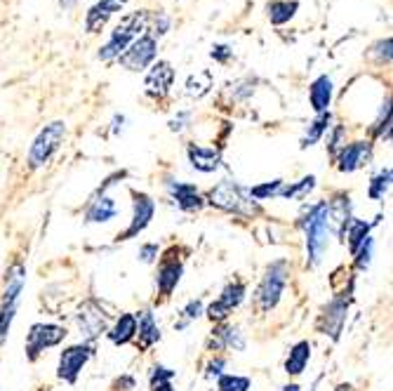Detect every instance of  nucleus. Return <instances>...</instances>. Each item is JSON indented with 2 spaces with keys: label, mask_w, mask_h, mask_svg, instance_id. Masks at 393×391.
<instances>
[{
  "label": "nucleus",
  "mask_w": 393,
  "mask_h": 391,
  "mask_svg": "<svg viewBox=\"0 0 393 391\" xmlns=\"http://www.w3.org/2000/svg\"><path fill=\"white\" fill-rule=\"evenodd\" d=\"M308 361H311V342L308 339H299L297 344L290 347V354L285 358V375L287 377H299L306 370Z\"/></svg>",
  "instance_id": "25"
},
{
  "label": "nucleus",
  "mask_w": 393,
  "mask_h": 391,
  "mask_svg": "<svg viewBox=\"0 0 393 391\" xmlns=\"http://www.w3.org/2000/svg\"><path fill=\"white\" fill-rule=\"evenodd\" d=\"M332 111H325V113H318L313 120H311V125L306 127V132H304V137H301V142H299V149L301 151H306V149H311V146H315L323 139V134L330 130L332 127Z\"/></svg>",
  "instance_id": "28"
},
{
  "label": "nucleus",
  "mask_w": 393,
  "mask_h": 391,
  "mask_svg": "<svg viewBox=\"0 0 393 391\" xmlns=\"http://www.w3.org/2000/svg\"><path fill=\"white\" fill-rule=\"evenodd\" d=\"M212 87H215V76H212V71H208V69H203V71H196L186 78L184 92L189 99H203V97H208Z\"/></svg>",
  "instance_id": "29"
},
{
  "label": "nucleus",
  "mask_w": 393,
  "mask_h": 391,
  "mask_svg": "<svg viewBox=\"0 0 393 391\" xmlns=\"http://www.w3.org/2000/svg\"><path fill=\"white\" fill-rule=\"evenodd\" d=\"M191 118H193V111H177V116L172 118L167 125H170V130H172V132H177V134H179V132H184L186 127H189Z\"/></svg>",
  "instance_id": "44"
},
{
  "label": "nucleus",
  "mask_w": 393,
  "mask_h": 391,
  "mask_svg": "<svg viewBox=\"0 0 393 391\" xmlns=\"http://www.w3.org/2000/svg\"><path fill=\"white\" fill-rule=\"evenodd\" d=\"M391 179H393L391 168H382L370 179V184H367V196H370V201H382V198L389 194Z\"/></svg>",
  "instance_id": "32"
},
{
  "label": "nucleus",
  "mask_w": 393,
  "mask_h": 391,
  "mask_svg": "<svg viewBox=\"0 0 393 391\" xmlns=\"http://www.w3.org/2000/svg\"><path fill=\"white\" fill-rule=\"evenodd\" d=\"M132 220L127 224V229L122 234H118V243H125V241H132L137 239L139 234H144L146 229H149V224L153 220V215H156V201L144 194V191H137L132 189Z\"/></svg>",
  "instance_id": "11"
},
{
  "label": "nucleus",
  "mask_w": 393,
  "mask_h": 391,
  "mask_svg": "<svg viewBox=\"0 0 393 391\" xmlns=\"http://www.w3.org/2000/svg\"><path fill=\"white\" fill-rule=\"evenodd\" d=\"M106 335L115 347H125V344L134 342V337H137V318H134V313L130 311L120 313L115 318V323L106 330Z\"/></svg>",
  "instance_id": "23"
},
{
  "label": "nucleus",
  "mask_w": 393,
  "mask_h": 391,
  "mask_svg": "<svg viewBox=\"0 0 393 391\" xmlns=\"http://www.w3.org/2000/svg\"><path fill=\"white\" fill-rule=\"evenodd\" d=\"M205 205H212V208L222 210L227 215H236V217H245V220H252V217L262 215L259 203L252 201L248 194V189L241 187L234 179H222L215 187L208 191L205 196Z\"/></svg>",
  "instance_id": "2"
},
{
  "label": "nucleus",
  "mask_w": 393,
  "mask_h": 391,
  "mask_svg": "<svg viewBox=\"0 0 393 391\" xmlns=\"http://www.w3.org/2000/svg\"><path fill=\"white\" fill-rule=\"evenodd\" d=\"M313 189H315V175H306L299 182L283 184L278 198H283V201H304Z\"/></svg>",
  "instance_id": "30"
},
{
  "label": "nucleus",
  "mask_w": 393,
  "mask_h": 391,
  "mask_svg": "<svg viewBox=\"0 0 393 391\" xmlns=\"http://www.w3.org/2000/svg\"><path fill=\"white\" fill-rule=\"evenodd\" d=\"M210 57L215 59L217 64H229L231 59H234V48L227 43H217V45H212V50H210Z\"/></svg>",
  "instance_id": "43"
},
{
  "label": "nucleus",
  "mask_w": 393,
  "mask_h": 391,
  "mask_svg": "<svg viewBox=\"0 0 393 391\" xmlns=\"http://www.w3.org/2000/svg\"><path fill=\"white\" fill-rule=\"evenodd\" d=\"M111 132L113 134H118V132H122V125H125V116H122V113H115L113 116V120H111Z\"/></svg>",
  "instance_id": "48"
},
{
  "label": "nucleus",
  "mask_w": 393,
  "mask_h": 391,
  "mask_svg": "<svg viewBox=\"0 0 393 391\" xmlns=\"http://www.w3.org/2000/svg\"><path fill=\"white\" fill-rule=\"evenodd\" d=\"M94 356V347L87 342L71 344L59 354V365H57V377L66 384H76L83 373V368L90 363V358Z\"/></svg>",
  "instance_id": "12"
},
{
  "label": "nucleus",
  "mask_w": 393,
  "mask_h": 391,
  "mask_svg": "<svg viewBox=\"0 0 393 391\" xmlns=\"http://www.w3.org/2000/svg\"><path fill=\"white\" fill-rule=\"evenodd\" d=\"M377 222H365V220H358V217H353L349 222V227L344 229V236H341V243H346L349 246V253L353 255L356 250L363 246V243L372 236V227H375Z\"/></svg>",
  "instance_id": "27"
},
{
  "label": "nucleus",
  "mask_w": 393,
  "mask_h": 391,
  "mask_svg": "<svg viewBox=\"0 0 393 391\" xmlns=\"http://www.w3.org/2000/svg\"><path fill=\"white\" fill-rule=\"evenodd\" d=\"M118 215V205L111 196H97L90 198L85 208V222L87 224H106Z\"/></svg>",
  "instance_id": "24"
},
{
  "label": "nucleus",
  "mask_w": 393,
  "mask_h": 391,
  "mask_svg": "<svg viewBox=\"0 0 393 391\" xmlns=\"http://www.w3.org/2000/svg\"><path fill=\"white\" fill-rule=\"evenodd\" d=\"M372 250H375V239H367L363 246H360L356 253H353V266L358 269V271H365L367 266H370L372 262Z\"/></svg>",
  "instance_id": "39"
},
{
  "label": "nucleus",
  "mask_w": 393,
  "mask_h": 391,
  "mask_svg": "<svg viewBox=\"0 0 393 391\" xmlns=\"http://www.w3.org/2000/svg\"><path fill=\"white\" fill-rule=\"evenodd\" d=\"M264 10H266V19L271 22V27H285L297 17L299 0H269Z\"/></svg>",
  "instance_id": "26"
},
{
  "label": "nucleus",
  "mask_w": 393,
  "mask_h": 391,
  "mask_svg": "<svg viewBox=\"0 0 393 391\" xmlns=\"http://www.w3.org/2000/svg\"><path fill=\"white\" fill-rule=\"evenodd\" d=\"M252 380L243 375H219L217 377V391H250Z\"/></svg>",
  "instance_id": "34"
},
{
  "label": "nucleus",
  "mask_w": 393,
  "mask_h": 391,
  "mask_svg": "<svg viewBox=\"0 0 393 391\" xmlns=\"http://www.w3.org/2000/svg\"><path fill=\"white\" fill-rule=\"evenodd\" d=\"M66 335H69V330L64 328V325L34 323L29 328V335H27V358L31 363H36L48 349L59 347L64 339H66Z\"/></svg>",
  "instance_id": "7"
},
{
  "label": "nucleus",
  "mask_w": 393,
  "mask_h": 391,
  "mask_svg": "<svg viewBox=\"0 0 393 391\" xmlns=\"http://www.w3.org/2000/svg\"><path fill=\"white\" fill-rule=\"evenodd\" d=\"M224 365H227V358H224V356H215V358H212V361L208 363V370H205V377H208V380H212V377L224 375V373H222Z\"/></svg>",
  "instance_id": "46"
},
{
  "label": "nucleus",
  "mask_w": 393,
  "mask_h": 391,
  "mask_svg": "<svg viewBox=\"0 0 393 391\" xmlns=\"http://www.w3.org/2000/svg\"><path fill=\"white\" fill-rule=\"evenodd\" d=\"M134 318H137V337H134V342H137L139 351H149L153 344L160 342V328L156 318H153V311L141 309L134 313Z\"/></svg>",
  "instance_id": "22"
},
{
  "label": "nucleus",
  "mask_w": 393,
  "mask_h": 391,
  "mask_svg": "<svg viewBox=\"0 0 393 391\" xmlns=\"http://www.w3.org/2000/svg\"><path fill=\"white\" fill-rule=\"evenodd\" d=\"M59 3L64 5V8H71V5H73V0H59Z\"/></svg>",
  "instance_id": "52"
},
{
  "label": "nucleus",
  "mask_w": 393,
  "mask_h": 391,
  "mask_svg": "<svg viewBox=\"0 0 393 391\" xmlns=\"http://www.w3.org/2000/svg\"><path fill=\"white\" fill-rule=\"evenodd\" d=\"M167 194H170L172 203L177 205L182 213H201L205 208V198L201 196V191H198L196 184L191 182H167Z\"/></svg>",
  "instance_id": "17"
},
{
  "label": "nucleus",
  "mask_w": 393,
  "mask_h": 391,
  "mask_svg": "<svg viewBox=\"0 0 393 391\" xmlns=\"http://www.w3.org/2000/svg\"><path fill=\"white\" fill-rule=\"evenodd\" d=\"M344 137H346V127L344 125H332L330 130H327V153H330L332 158H334V153L344 146V142H341Z\"/></svg>",
  "instance_id": "40"
},
{
  "label": "nucleus",
  "mask_w": 393,
  "mask_h": 391,
  "mask_svg": "<svg viewBox=\"0 0 393 391\" xmlns=\"http://www.w3.org/2000/svg\"><path fill=\"white\" fill-rule=\"evenodd\" d=\"M391 134V99L386 97L384 104L379 106V113L377 118L372 120L370 125V142H375V139H389Z\"/></svg>",
  "instance_id": "31"
},
{
  "label": "nucleus",
  "mask_w": 393,
  "mask_h": 391,
  "mask_svg": "<svg viewBox=\"0 0 393 391\" xmlns=\"http://www.w3.org/2000/svg\"><path fill=\"white\" fill-rule=\"evenodd\" d=\"M290 276V264L287 260H276L271 264H266L262 273V280L255 290V306L259 313H271L278 306L283 292L287 285Z\"/></svg>",
  "instance_id": "4"
},
{
  "label": "nucleus",
  "mask_w": 393,
  "mask_h": 391,
  "mask_svg": "<svg viewBox=\"0 0 393 391\" xmlns=\"http://www.w3.org/2000/svg\"><path fill=\"white\" fill-rule=\"evenodd\" d=\"M297 227L304 232L306 241V266L315 269L323 262L327 248H330V227H327V213H325V201L313 203L304 208L299 215Z\"/></svg>",
  "instance_id": "1"
},
{
  "label": "nucleus",
  "mask_w": 393,
  "mask_h": 391,
  "mask_svg": "<svg viewBox=\"0 0 393 391\" xmlns=\"http://www.w3.org/2000/svg\"><path fill=\"white\" fill-rule=\"evenodd\" d=\"M245 294H248V285H245V280H238V278L229 280V283L222 287L219 297L208 306V309H205V316H208L215 325L227 323L229 316L234 313V309H238V306L245 302Z\"/></svg>",
  "instance_id": "9"
},
{
  "label": "nucleus",
  "mask_w": 393,
  "mask_h": 391,
  "mask_svg": "<svg viewBox=\"0 0 393 391\" xmlns=\"http://www.w3.org/2000/svg\"><path fill=\"white\" fill-rule=\"evenodd\" d=\"M175 377H177V370L167 368V365H153V370L149 375V384L156 387V384H163V382H175Z\"/></svg>",
  "instance_id": "41"
},
{
  "label": "nucleus",
  "mask_w": 393,
  "mask_h": 391,
  "mask_svg": "<svg viewBox=\"0 0 393 391\" xmlns=\"http://www.w3.org/2000/svg\"><path fill=\"white\" fill-rule=\"evenodd\" d=\"M280 391H301V387L297 382H290V384H285V387H283Z\"/></svg>",
  "instance_id": "51"
},
{
  "label": "nucleus",
  "mask_w": 393,
  "mask_h": 391,
  "mask_svg": "<svg viewBox=\"0 0 393 391\" xmlns=\"http://www.w3.org/2000/svg\"><path fill=\"white\" fill-rule=\"evenodd\" d=\"M64 139H66V123H64V120H52V123L45 125L43 130L36 134L34 144H31V149H29V156H27L29 170L45 168V165L52 160L55 153L59 151Z\"/></svg>",
  "instance_id": "5"
},
{
  "label": "nucleus",
  "mask_w": 393,
  "mask_h": 391,
  "mask_svg": "<svg viewBox=\"0 0 393 391\" xmlns=\"http://www.w3.org/2000/svg\"><path fill=\"white\" fill-rule=\"evenodd\" d=\"M158 255H160L158 243H144V246L139 248V260L144 262V264H153V262L158 260Z\"/></svg>",
  "instance_id": "45"
},
{
  "label": "nucleus",
  "mask_w": 393,
  "mask_h": 391,
  "mask_svg": "<svg viewBox=\"0 0 393 391\" xmlns=\"http://www.w3.org/2000/svg\"><path fill=\"white\" fill-rule=\"evenodd\" d=\"M151 391H177V389H175V384H172V382H163V384L151 387Z\"/></svg>",
  "instance_id": "49"
},
{
  "label": "nucleus",
  "mask_w": 393,
  "mask_h": 391,
  "mask_svg": "<svg viewBox=\"0 0 393 391\" xmlns=\"http://www.w3.org/2000/svg\"><path fill=\"white\" fill-rule=\"evenodd\" d=\"M149 19H151V10L127 12V15L120 19V24H115V29L111 31V36L106 38V43L99 48L97 57H99L101 62H115L146 29H149Z\"/></svg>",
  "instance_id": "3"
},
{
  "label": "nucleus",
  "mask_w": 393,
  "mask_h": 391,
  "mask_svg": "<svg viewBox=\"0 0 393 391\" xmlns=\"http://www.w3.org/2000/svg\"><path fill=\"white\" fill-rule=\"evenodd\" d=\"M283 184H285L283 179H271V182H264V184H257V187H252V189H248V194L257 203L271 201V198H278Z\"/></svg>",
  "instance_id": "33"
},
{
  "label": "nucleus",
  "mask_w": 393,
  "mask_h": 391,
  "mask_svg": "<svg viewBox=\"0 0 393 391\" xmlns=\"http://www.w3.org/2000/svg\"><path fill=\"white\" fill-rule=\"evenodd\" d=\"M125 3L127 0H97L92 8L85 12V34H101L106 29L108 19L125 8Z\"/></svg>",
  "instance_id": "18"
},
{
  "label": "nucleus",
  "mask_w": 393,
  "mask_h": 391,
  "mask_svg": "<svg viewBox=\"0 0 393 391\" xmlns=\"http://www.w3.org/2000/svg\"><path fill=\"white\" fill-rule=\"evenodd\" d=\"M186 156H189L191 168L203 175H212L222 168V151L215 146H203V144H189L186 146Z\"/></svg>",
  "instance_id": "19"
},
{
  "label": "nucleus",
  "mask_w": 393,
  "mask_h": 391,
  "mask_svg": "<svg viewBox=\"0 0 393 391\" xmlns=\"http://www.w3.org/2000/svg\"><path fill=\"white\" fill-rule=\"evenodd\" d=\"M349 304H351V290L341 292V294H337V297H332L330 302L320 309L315 330H318L320 335H327L332 342H339L341 332H344L346 316H349Z\"/></svg>",
  "instance_id": "6"
},
{
  "label": "nucleus",
  "mask_w": 393,
  "mask_h": 391,
  "mask_svg": "<svg viewBox=\"0 0 393 391\" xmlns=\"http://www.w3.org/2000/svg\"><path fill=\"white\" fill-rule=\"evenodd\" d=\"M208 349L210 351H222V349H234L243 351L245 349V337L238 325L231 323H219L212 328L210 339H208Z\"/></svg>",
  "instance_id": "20"
},
{
  "label": "nucleus",
  "mask_w": 393,
  "mask_h": 391,
  "mask_svg": "<svg viewBox=\"0 0 393 391\" xmlns=\"http://www.w3.org/2000/svg\"><path fill=\"white\" fill-rule=\"evenodd\" d=\"M172 29V17L167 15V12H163V10H158V12H151V19H149V34L153 36V38H163L167 31Z\"/></svg>",
  "instance_id": "36"
},
{
  "label": "nucleus",
  "mask_w": 393,
  "mask_h": 391,
  "mask_svg": "<svg viewBox=\"0 0 393 391\" xmlns=\"http://www.w3.org/2000/svg\"><path fill=\"white\" fill-rule=\"evenodd\" d=\"M156 57H158V38H153L149 31H144L115 62H118L122 69H127V71L139 73V71H146V69L156 62Z\"/></svg>",
  "instance_id": "8"
},
{
  "label": "nucleus",
  "mask_w": 393,
  "mask_h": 391,
  "mask_svg": "<svg viewBox=\"0 0 393 391\" xmlns=\"http://www.w3.org/2000/svg\"><path fill=\"white\" fill-rule=\"evenodd\" d=\"M177 3H184V0H177Z\"/></svg>",
  "instance_id": "53"
},
{
  "label": "nucleus",
  "mask_w": 393,
  "mask_h": 391,
  "mask_svg": "<svg viewBox=\"0 0 393 391\" xmlns=\"http://www.w3.org/2000/svg\"><path fill=\"white\" fill-rule=\"evenodd\" d=\"M182 276H184V262L179 257L177 248H170L163 257H160L158 273H156V287H158L160 297L163 299L172 297V292L177 290Z\"/></svg>",
  "instance_id": "14"
},
{
  "label": "nucleus",
  "mask_w": 393,
  "mask_h": 391,
  "mask_svg": "<svg viewBox=\"0 0 393 391\" xmlns=\"http://www.w3.org/2000/svg\"><path fill=\"white\" fill-rule=\"evenodd\" d=\"M372 156H375V144L370 139H358V142H349L334 153V168H337L341 175H351V172H358L367 168L372 163Z\"/></svg>",
  "instance_id": "10"
},
{
  "label": "nucleus",
  "mask_w": 393,
  "mask_h": 391,
  "mask_svg": "<svg viewBox=\"0 0 393 391\" xmlns=\"http://www.w3.org/2000/svg\"><path fill=\"white\" fill-rule=\"evenodd\" d=\"M367 55H370L377 64H386V66H389L391 57H393V41H391V36H386V38H382V41H377L370 50H367Z\"/></svg>",
  "instance_id": "37"
},
{
  "label": "nucleus",
  "mask_w": 393,
  "mask_h": 391,
  "mask_svg": "<svg viewBox=\"0 0 393 391\" xmlns=\"http://www.w3.org/2000/svg\"><path fill=\"white\" fill-rule=\"evenodd\" d=\"M134 377L132 375H122V377H118V380L113 382V389H118V391H130V389H134Z\"/></svg>",
  "instance_id": "47"
},
{
  "label": "nucleus",
  "mask_w": 393,
  "mask_h": 391,
  "mask_svg": "<svg viewBox=\"0 0 393 391\" xmlns=\"http://www.w3.org/2000/svg\"><path fill=\"white\" fill-rule=\"evenodd\" d=\"M205 313V306H203V299H191L189 304L182 309V320L177 323V330H184L186 325L193 323V320H198Z\"/></svg>",
  "instance_id": "38"
},
{
  "label": "nucleus",
  "mask_w": 393,
  "mask_h": 391,
  "mask_svg": "<svg viewBox=\"0 0 393 391\" xmlns=\"http://www.w3.org/2000/svg\"><path fill=\"white\" fill-rule=\"evenodd\" d=\"M334 391H353V384L341 382V384H337V387H334Z\"/></svg>",
  "instance_id": "50"
},
{
  "label": "nucleus",
  "mask_w": 393,
  "mask_h": 391,
  "mask_svg": "<svg viewBox=\"0 0 393 391\" xmlns=\"http://www.w3.org/2000/svg\"><path fill=\"white\" fill-rule=\"evenodd\" d=\"M231 94H234V99L236 101H243V99H248L250 94L255 92V87H252V78H243V80H236V83H231Z\"/></svg>",
  "instance_id": "42"
},
{
  "label": "nucleus",
  "mask_w": 393,
  "mask_h": 391,
  "mask_svg": "<svg viewBox=\"0 0 393 391\" xmlns=\"http://www.w3.org/2000/svg\"><path fill=\"white\" fill-rule=\"evenodd\" d=\"M332 97H334V83L330 76L320 73L318 78L311 80V85H308V104H311L315 113L330 111Z\"/></svg>",
  "instance_id": "21"
},
{
  "label": "nucleus",
  "mask_w": 393,
  "mask_h": 391,
  "mask_svg": "<svg viewBox=\"0 0 393 391\" xmlns=\"http://www.w3.org/2000/svg\"><path fill=\"white\" fill-rule=\"evenodd\" d=\"M325 213H327V227H330V232L337 234V239L341 241V236H344V229L349 227V222L353 220L351 196L346 194V191H339V194H334L330 201H325Z\"/></svg>",
  "instance_id": "16"
},
{
  "label": "nucleus",
  "mask_w": 393,
  "mask_h": 391,
  "mask_svg": "<svg viewBox=\"0 0 393 391\" xmlns=\"http://www.w3.org/2000/svg\"><path fill=\"white\" fill-rule=\"evenodd\" d=\"M17 304L19 302H0V347H3L10 335L12 320L17 316Z\"/></svg>",
  "instance_id": "35"
},
{
  "label": "nucleus",
  "mask_w": 393,
  "mask_h": 391,
  "mask_svg": "<svg viewBox=\"0 0 393 391\" xmlns=\"http://www.w3.org/2000/svg\"><path fill=\"white\" fill-rule=\"evenodd\" d=\"M172 85H175V66L167 59L153 62L146 71L144 78V92L146 97H151L153 101H163L170 97Z\"/></svg>",
  "instance_id": "13"
},
{
  "label": "nucleus",
  "mask_w": 393,
  "mask_h": 391,
  "mask_svg": "<svg viewBox=\"0 0 393 391\" xmlns=\"http://www.w3.org/2000/svg\"><path fill=\"white\" fill-rule=\"evenodd\" d=\"M76 323H78L80 335L85 337V342L92 344L97 337L108 330V313L101 309V304L97 299H87L80 306V311L76 313Z\"/></svg>",
  "instance_id": "15"
}]
</instances>
